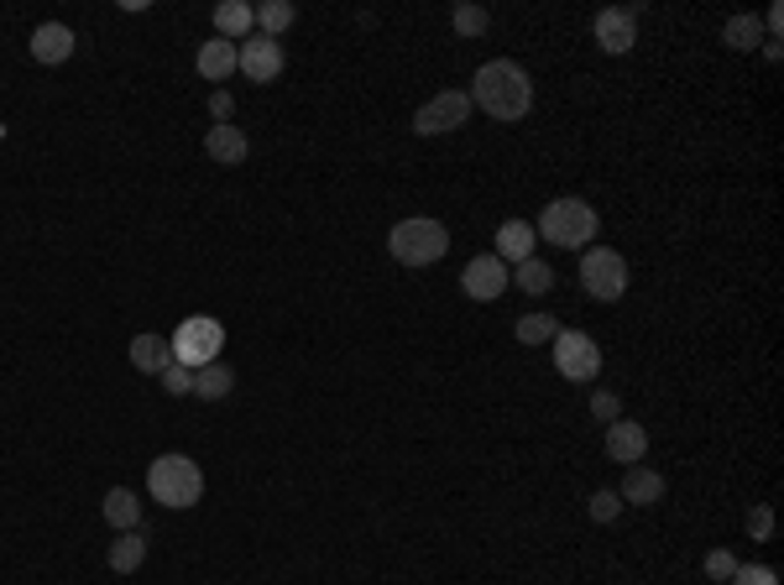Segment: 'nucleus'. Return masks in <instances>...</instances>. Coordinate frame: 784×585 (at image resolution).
Here are the masks:
<instances>
[{"instance_id": "16", "label": "nucleus", "mask_w": 784, "mask_h": 585, "mask_svg": "<svg viewBox=\"0 0 784 585\" xmlns=\"http://www.w3.org/2000/svg\"><path fill=\"white\" fill-rule=\"evenodd\" d=\"M241 43H225V37H210V43L199 47V73L210 79V84H220V79H231V73L241 69Z\"/></svg>"}, {"instance_id": "14", "label": "nucleus", "mask_w": 784, "mask_h": 585, "mask_svg": "<svg viewBox=\"0 0 784 585\" xmlns=\"http://www.w3.org/2000/svg\"><path fill=\"white\" fill-rule=\"evenodd\" d=\"M32 58H37V63H69L73 32L63 22H43L37 32H32Z\"/></svg>"}, {"instance_id": "15", "label": "nucleus", "mask_w": 784, "mask_h": 585, "mask_svg": "<svg viewBox=\"0 0 784 585\" xmlns=\"http://www.w3.org/2000/svg\"><path fill=\"white\" fill-rule=\"evenodd\" d=\"M251 26H257V5H246V0H220V5H214V32H220L225 43H246Z\"/></svg>"}, {"instance_id": "11", "label": "nucleus", "mask_w": 784, "mask_h": 585, "mask_svg": "<svg viewBox=\"0 0 784 585\" xmlns=\"http://www.w3.org/2000/svg\"><path fill=\"white\" fill-rule=\"evenodd\" d=\"M596 43H601V52H612V58L633 52V43H639L633 11H622V5H607V11L596 16Z\"/></svg>"}, {"instance_id": "29", "label": "nucleus", "mask_w": 784, "mask_h": 585, "mask_svg": "<svg viewBox=\"0 0 784 585\" xmlns=\"http://www.w3.org/2000/svg\"><path fill=\"white\" fill-rule=\"evenodd\" d=\"M163 387L173 393V398H189V393H194V372L173 361V366H163Z\"/></svg>"}, {"instance_id": "19", "label": "nucleus", "mask_w": 784, "mask_h": 585, "mask_svg": "<svg viewBox=\"0 0 784 585\" xmlns=\"http://www.w3.org/2000/svg\"><path fill=\"white\" fill-rule=\"evenodd\" d=\"M231 393H236V372H231L225 361H210V366L194 372V398L220 402V398H231Z\"/></svg>"}, {"instance_id": "21", "label": "nucleus", "mask_w": 784, "mask_h": 585, "mask_svg": "<svg viewBox=\"0 0 784 585\" xmlns=\"http://www.w3.org/2000/svg\"><path fill=\"white\" fill-rule=\"evenodd\" d=\"M105 517H110V528H116V534H131V528L142 523V502H137V492L110 487V492H105Z\"/></svg>"}, {"instance_id": "24", "label": "nucleus", "mask_w": 784, "mask_h": 585, "mask_svg": "<svg viewBox=\"0 0 784 585\" xmlns=\"http://www.w3.org/2000/svg\"><path fill=\"white\" fill-rule=\"evenodd\" d=\"M293 16H299V11H293L288 0H261V5H257V32L278 37V32H288V26H293Z\"/></svg>"}, {"instance_id": "28", "label": "nucleus", "mask_w": 784, "mask_h": 585, "mask_svg": "<svg viewBox=\"0 0 784 585\" xmlns=\"http://www.w3.org/2000/svg\"><path fill=\"white\" fill-rule=\"evenodd\" d=\"M586 513H592V523H612V517L622 513V496L618 492H596L592 502H586Z\"/></svg>"}, {"instance_id": "2", "label": "nucleus", "mask_w": 784, "mask_h": 585, "mask_svg": "<svg viewBox=\"0 0 784 585\" xmlns=\"http://www.w3.org/2000/svg\"><path fill=\"white\" fill-rule=\"evenodd\" d=\"M596 231H601V214L586 199H554V204H545L539 225H534V235H545L549 246H565V251H586L596 241Z\"/></svg>"}, {"instance_id": "5", "label": "nucleus", "mask_w": 784, "mask_h": 585, "mask_svg": "<svg viewBox=\"0 0 784 585\" xmlns=\"http://www.w3.org/2000/svg\"><path fill=\"white\" fill-rule=\"evenodd\" d=\"M167 340H173V361H178V366H189V372H199V366L220 361L225 329H220V319H210V314H194V319H184Z\"/></svg>"}, {"instance_id": "13", "label": "nucleus", "mask_w": 784, "mask_h": 585, "mask_svg": "<svg viewBox=\"0 0 784 585\" xmlns=\"http://www.w3.org/2000/svg\"><path fill=\"white\" fill-rule=\"evenodd\" d=\"M618 496L628 502V507H654V502H665V476L648 470V466H628Z\"/></svg>"}, {"instance_id": "17", "label": "nucleus", "mask_w": 784, "mask_h": 585, "mask_svg": "<svg viewBox=\"0 0 784 585\" xmlns=\"http://www.w3.org/2000/svg\"><path fill=\"white\" fill-rule=\"evenodd\" d=\"M204 152H210L214 163L236 167V163H246L251 141H246V131H241V126H210V137H204Z\"/></svg>"}, {"instance_id": "1", "label": "nucleus", "mask_w": 784, "mask_h": 585, "mask_svg": "<svg viewBox=\"0 0 784 585\" xmlns=\"http://www.w3.org/2000/svg\"><path fill=\"white\" fill-rule=\"evenodd\" d=\"M471 105H481L492 120H523L528 116V105H534V84H528V73L518 63H481L476 69V84H471Z\"/></svg>"}, {"instance_id": "20", "label": "nucleus", "mask_w": 784, "mask_h": 585, "mask_svg": "<svg viewBox=\"0 0 784 585\" xmlns=\"http://www.w3.org/2000/svg\"><path fill=\"white\" fill-rule=\"evenodd\" d=\"M534 225L528 220H507V225H498V251H502V261H528L534 257Z\"/></svg>"}, {"instance_id": "33", "label": "nucleus", "mask_w": 784, "mask_h": 585, "mask_svg": "<svg viewBox=\"0 0 784 585\" xmlns=\"http://www.w3.org/2000/svg\"><path fill=\"white\" fill-rule=\"evenodd\" d=\"M748 534H753L759 543L769 539V534H774V507H763V502H759V507L748 513Z\"/></svg>"}, {"instance_id": "9", "label": "nucleus", "mask_w": 784, "mask_h": 585, "mask_svg": "<svg viewBox=\"0 0 784 585\" xmlns=\"http://www.w3.org/2000/svg\"><path fill=\"white\" fill-rule=\"evenodd\" d=\"M236 52H241V73H246L251 84H272V79L283 73V43L267 37V32H251Z\"/></svg>"}, {"instance_id": "23", "label": "nucleus", "mask_w": 784, "mask_h": 585, "mask_svg": "<svg viewBox=\"0 0 784 585\" xmlns=\"http://www.w3.org/2000/svg\"><path fill=\"white\" fill-rule=\"evenodd\" d=\"M722 43L737 47V52H753L763 43V22L759 16H733V22L722 26Z\"/></svg>"}, {"instance_id": "34", "label": "nucleus", "mask_w": 784, "mask_h": 585, "mask_svg": "<svg viewBox=\"0 0 784 585\" xmlns=\"http://www.w3.org/2000/svg\"><path fill=\"white\" fill-rule=\"evenodd\" d=\"M231 110H236V100L225 90H214L210 94V116H214V126H231Z\"/></svg>"}, {"instance_id": "10", "label": "nucleus", "mask_w": 784, "mask_h": 585, "mask_svg": "<svg viewBox=\"0 0 784 585\" xmlns=\"http://www.w3.org/2000/svg\"><path fill=\"white\" fill-rule=\"evenodd\" d=\"M466 293H471L476 304H492V299H502L507 293V261L502 257H476L466 261Z\"/></svg>"}, {"instance_id": "12", "label": "nucleus", "mask_w": 784, "mask_h": 585, "mask_svg": "<svg viewBox=\"0 0 784 585\" xmlns=\"http://www.w3.org/2000/svg\"><path fill=\"white\" fill-rule=\"evenodd\" d=\"M607 455H612L622 470L639 466L643 455H648V429H643V423H633V419L607 423Z\"/></svg>"}, {"instance_id": "31", "label": "nucleus", "mask_w": 784, "mask_h": 585, "mask_svg": "<svg viewBox=\"0 0 784 585\" xmlns=\"http://www.w3.org/2000/svg\"><path fill=\"white\" fill-rule=\"evenodd\" d=\"M733 585H780V575H774L769 564H737Z\"/></svg>"}, {"instance_id": "6", "label": "nucleus", "mask_w": 784, "mask_h": 585, "mask_svg": "<svg viewBox=\"0 0 784 585\" xmlns=\"http://www.w3.org/2000/svg\"><path fill=\"white\" fill-rule=\"evenodd\" d=\"M581 288L592 293L596 304H618L622 293H628V261L622 251H607V246H596L581 257Z\"/></svg>"}, {"instance_id": "22", "label": "nucleus", "mask_w": 784, "mask_h": 585, "mask_svg": "<svg viewBox=\"0 0 784 585\" xmlns=\"http://www.w3.org/2000/svg\"><path fill=\"white\" fill-rule=\"evenodd\" d=\"M142 560H147V539L131 528V534H120L116 543H110V570L116 575H131V570H142Z\"/></svg>"}, {"instance_id": "25", "label": "nucleus", "mask_w": 784, "mask_h": 585, "mask_svg": "<svg viewBox=\"0 0 784 585\" xmlns=\"http://www.w3.org/2000/svg\"><path fill=\"white\" fill-rule=\"evenodd\" d=\"M518 288H523V293H549V288H554V267H549V261H539V257L518 261Z\"/></svg>"}, {"instance_id": "3", "label": "nucleus", "mask_w": 784, "mask_h": 585, "mask_svg": "<svg viewBox=\"0 0 784 585\" xmlns=\"http://www.w3.org/2000/svg\"><path fill=\"white\" fill-rule=\"evenodd\" d=\"M147 492H152V502L184 513V507H194L204 496V470L194 466L189 455H157L152 470H147Z\"/></svg>"}, {"instance_id": "8", "label": "nucleus", "mask_w": 784, "mask_h": 585, "mask_svg": "<svg viewBox=\"0 0 784 585\" xmlns=\"http://www.w3.org/2000/svg\"><path fill=\"white\" fill-rule=\"evenodd\" d=\"M466 120H471V94H466V90H445V94H434L429 105H419L413 131H419V137H445V131H460Z\"/></svg>"}, {"instance_id": "7", "label": "nucleus", "mask_w": 784, "mask_h": 585, "mask_svg": "<svg viewBox=\"0 0 784 585\" xmlns=\"http://www.w3.org/2000/svg\"><path fill=\"white\" fill-rule=\"evenodd\" d=\"M554 366H560L565 382H592L601 372V346L592 335H581V329H560L554 335Z\"/></svg>"}, {"instance_id": "32", "label": "nucleus", "mask_w": 784, "mask_h": 585, "mask_svg": "<svg viewBox=\"0 0 784 585\" xmlns=\"http://www.w3.org/2000/svg\"><path fill=\"white\" fill-rule=\"evenodd\" d=\"M592 413H596V419H607V423H618L622 419L618 393H607V387H601V393H592Z\"/></svg>"}, {"instance_id": "4", "label": "nucleus", "mask_w": 784, "mask_h": 585, "mask_svg": "<svg viewBox=\"0 0 784 585\" xmlns=\"http://www.w3.org/2000/svg\"><path fill=\"white\" fill-rule=\"evenodd\" d=\"M387 251L403 261V267H434V261L450 251V231L440 220H398L393 235H387Z\"/></svg>"}, {"instance_id": "27", "label": "nucleus", "mask_w": 784, "mask_h": 585, "mask_svg": "<svg viewBox=\"0 0 784 585\" xmlns=\"http://www.w3.org/2000/svg\"><path fill=\"white\" fill-rule=\"evenodd\" d=\"M487 22H492V16H487L481 5H455V11H450V26L460 32V37H481V32H487Z\"/></svg>"}, {"instance_id": "18", "label": "nucleus", "mask_w": 784, "mask_h": 585, "mask_svg": "<svg viewBox=\"0 0 784 585\" xmlns=\"http://www.w3.org/2000/svg\"><path fill=\"white\" fill-rule=\"evenodd\" d=\"M131 366L147 376H163V366H173V340L167 335H137L131 340Z\"/></svg>"}, {"instance_id": "30", "label": "nucleus", "mask_w": 784, "mask_h": 585, "mask_svg": "<svg viewBox=\"0 0 784 585\" xmlns=\"http://www.w3.org/2000/svg\"><path fill=\"white\" fill-rule=\"evenodd\" d=\"M706 575H712V581H733V575H737V554H733V549H712V554H706Z\"/></svg>"}, {"instance_id": "26", "label": "nucleus", "mask_w": 784, "mask_h": 585, "mask_svg": "<svg viewBox=\"0 0 784 585\" xmlns=\"http://www.w3.org/2000/svg\"><path fill=\"white\" fill-rule=\"evenodd\" d=\"M560 335V325L549 319V314H523L518 319V340L523 346H545V340H554Z\"/></svg>"}]
</instances>
